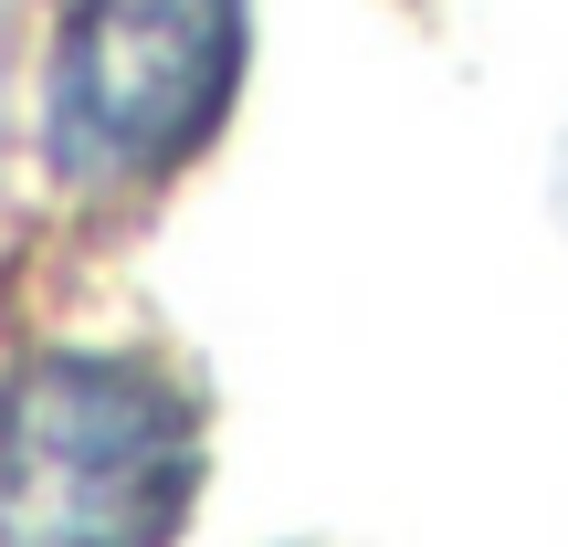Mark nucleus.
Returning <instances> with one entry per match:
<instances>
[{"mask_svg": "<svg viewBox=\"0 0 568 547\" xmlns=\"http://www.w3.org/2000/svg\"><path fill=\"white\" fill-rule=\"evenodd\" d=\"M190 474V401L138 358H32L0 389V547H169Z\"/></svg>", "mask_w": 568, "mask_h": 547, "instance_id": "obj_1", "label": "nucleus"}, {"mask_svg": "<svg viewBox=\"0 0 568 547\" xmlns=\"http://www.w3.org/2000/svg\"><path fill=\"white\" fill-rule=\"evenodd\" d=\"M243 0H74L42 63V159L74 190H148L222 126Z\"/></svg>", "mask_w": 568, "mask_h": 547, "instance_id": "obj_2", "label": "nucleus"}]
</instances>
